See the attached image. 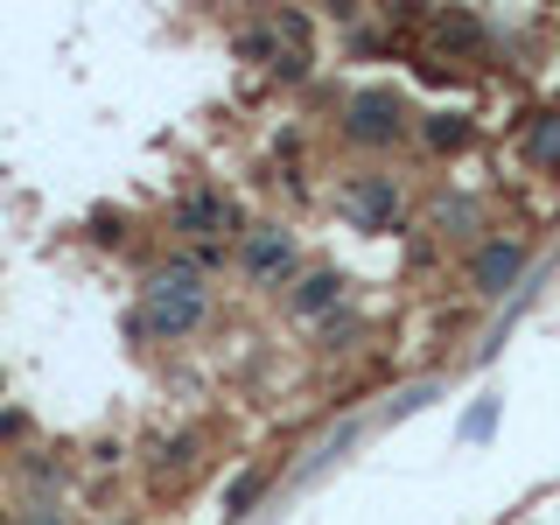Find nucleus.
<instances>
[{"instance_id":"1a4fd4ad","label":"nucleus","mask_w":560,"mask_h":525,"mask_svg":"<svg viewBox=\"0 0 560 525\" xmlns=\"http://www.w3.org/2000/svg\"><path fill=\"white\" fill-rule=\"evenodd\" d=\"M442 43H455V49H483V28L469 22V14H448V22H442Z\"/></svg>"},{"instance_id":"0eeeda50","label":"nucleus","mask_w":560,"mask_h":525,"mask_svg":"<svg viewBox=\"0 0 560 525\" xmlns=\"http://www.w3.org/2000/svg\"><path fill=\"white\" fill-rule=\"evenodd\" d=\"M337 294H343V273H308L302 288H294V315H323V308H337Z\"/></svg>"},{"instance_id":"f03ea898","label":"nucleus","mask_w":560,"mask_h":525,"mask_svg":"<svg viewBox=\"0 0 560 525\" xmlns=\"http://www.w3.org/2000/svg\"><path fill=\"white\" fill-rule=\"evenodd\" d=\"M399 127H407V105H399L393 84H372V92H358V98H350V113H343V133H350V140H364V148L393 140Z\"/></svg>"},{"instance_id":"20e7f679","label":"nucleus","mask_w":560,"mask_h":525,"mask_svg":"<svg viewBox=\"0 0 560 525\" xmlns=\"http://www.w3.org/2000/svg\"><path fill=\"white\" fill-rule=\"evenodd\" d=\"M350 210H358L364 224H393V210H399V189L385 183V175H364V183H350Z\"/></svg>"},{"instance_id":"9b49d317","label":"nucleus","mask_w":560,"mask_h":525,"mask_svg":"<svg viewBox=\"0 0 560 525\" xmlns=\"http://www.w3.org/2000/svg\"><path fill=\"white\" fill-rule=\"evenodd\" d=\"M533 154H539V162H560V119H547V127L533 133Z\"/></svg>"},{"instance_id":"423d86ee","label":"nucleus","mask_w":560,"mask_h":525,"mask_svg":"<svg viewBox=\"0 0 560 525\" xmlns=\"http://www.w3.org/2000/svg\"><path fill=\"white\" fill-rule=\"evenodd\" d=\"M518 267H525L518 245H483V253H477V288H483V294H504V288L518 280Z\"/></svg>"},{"instance_id":"39448f33","label":"nucleus","mask_w":560,"mask_h":525,"mask_svg":"<svg viewBox=\"0 0 560 525\" xmlns=\"http://www.w3.org/2000/svg\"><path fill=\"white\" fill-rule=\"evenodd\" d=\"M288 259H294V238H288V232H273V224L245 238V273H259V280H267V273L288 267Z\"/></svg>"},{"instance_id":"6e6552de","label":"nucleus","mask_w":560,"mask_h":525,"mask_svg":"<svg viewBox=\"0 0 560 525\" xmlns=\"http://www.w3.org/2000/svg\"><path fill=\"white\" fill-rule=\"evenodd\" d=\"M428 148H442V154L469 148V119H463V113H434V119H428Z\"/></svg>"},{"instance_id":"7ed1b4c3","label":"nucleus","mask_w":560,"mask_h":525,"mask_svg":"<svg viewBox=\"0 0 560 525\" xmlns=\"http://www.w3.org/2000/svg\"><path fill=\"white\" fill-rule=\"evenodd\" d=\"M175 224H183L189 238H224L232 232V203H224L218 189H189L183 210H175Z\"/></svg>"},{"instance_id":"f257e3e1","label":"nucleus","mask_w":560,"mask_h":525,"mask_svg":"<svg viewBox=\"0 0 560 525\" xmlns=\"http://www.w3.org/2000/svg\"><path fill=\"white\" fill-rule=\"evenodd\" d=\"M203 323V280L189 267H168L148 280V308H140V329L148 337H189Z\"/></svg>"},{"instance_id":"9d476101","label":"nucleus","mask_w":560,"mask_h":525,"mask_svg":"<svg viewBox=\"0 0 560 525\" xmlns=\"http://www.w3.org/2000/svg\"><path fill=\"white\" fill-rule=\"evenodd\" d=\"M259 483H267V477H259V469H253V477H238L232 490H224V518H238V512H245V504H253V498H259Z\"/></svg>"}]
</instances>
